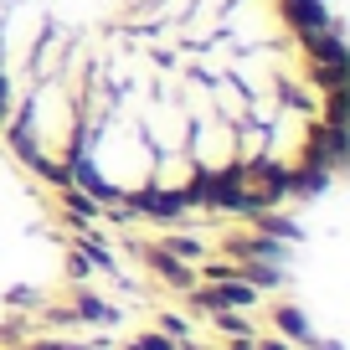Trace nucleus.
Returning <instances> with one entry per match:
<instances>
[{
	"label": "nucleus",
	"instance_id": "obj_1",
	"mask_svg": "<svg viewBox=\"0 0 350 350\" xmlns=\"http://www.w3.org/2000/svg\"><path fill=\"white\" fill-rule=\"evenodd\" d=\"M345 144L325 0H0V150L144 217L262 211Z\"/></svg>",
	"mask_w": 350,
	"mask_h": 350
}]
</instances>
